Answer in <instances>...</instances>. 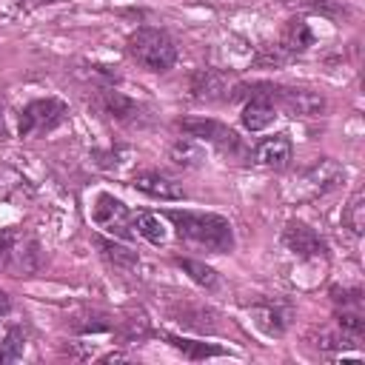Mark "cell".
Segmentation results:
<instances>
[{"instance_id": "30bf717a", "label": "cell", "mask_w": 365, "mask_h": 365, "mask_svg": "<svg viewBox=\"0 0 365 365\" xmlns=\"http://www.w3.org/2000/svg\"><path fill=\"white\" fill-rule=\"evenodd\" d=\"M274 100H279L285 114H291V117H319V114H325V106H328L325 94L314 91V88H285V86H277Z\"/></svg>"}, {"instance_id": "2e32d148", "label": "cell", "mask_w": 365, "mask_h": 365, "mask_svg": "<svg viewBox=\"0 0 365 365\" xmlns=\"http://www.w3.org/2000/svg\"><path fill=\"white\" fill-rule=\"evenodd\" d=\"M251 317H254L257 328L265 331L268 336H282L285 328H288V314L279 305H274V302H257V305H251Z\"/></svg>"}, {"instance_id": "d6986e66", "label": "cell", "mask_w": 365, "mask_h": 365, "mask_svg": "<svg viewBox=\"0 0 365 365\" xmlns=\"http://www.w3.org/2000/svg\"><path fill=\"white\" fill-rule=\"evenodd\" d=\"M171 348H177L185 359H208V356H225L228 348H220L214 342H200V339H182V336H165Z\"/></svg>"}, {"instance_id": "8992f818", "label": "cell", "mask_w": 365, "mask_h": 365, "mask_svg": "<svg viewBox=\"0 0 365 365\" xmlns=\"http://www.w3.org/2000/svg\"><path fill=\"white\" fill-rule=\"evenodd\" d=\"M342 180H345V168L331 157H319L297 177V200H317L334 191Z\"/></svg>"}, {"instance_id": "4fadbf2b", "label": "cell", "mask_w": 365, "mask_h": 365, "mask_svg": "<svg viewBox=\"0 0 365 365\" xmlns=\"http://www.w3.org/2000/svg\"><path fill=\"white\" fill-rule=\"evenodd\" d=\"M134 188L143 191L145 197H154V200H182L185 197L182 185L174 182L163 171H140V174H134Z\"/></svg>"}, {"instance_id": "cb8c5ba5", "label": "cell", "mask_w": 365, "mask_h": 365, "mask_svg": "<svg viewBox=\"0 0 365 365\" xmlns=\"http://www.w3.org/2000/svg\"><path fill=\"white\" fill-rule=\"evenodd\" d=\"M336 325H339V331H345L348 336H354L359 342L365 336V314H362V308H342L336 314Z\"/></svg>"}, {"instance_id": "7c38bea8", "label": "cell", "mask_w": 365, "mask_h": 365, "mask_svg": "<svg viewBox=\"0 0 365 365\" xmlns=\"http://www.w3.org/2000/svg\"><path fill=\"white\" fill-rule=\"evenodd\" d=\"M291 154H294V148H291L288 134H274V137H265L262 143H257L251 157H254V165H259V168L282 171L291 163Z\"/></svg>"}, {"instance_id": "5bb4252c", "label": "cell", "mask_w": 365, "mask_h": 365, "mask_svg": "<svg viewBox=\"0 0 365 365\" xmlns=\"http://www.w3.org/2000/svg\"><path fill=\"white\" fill-rule=\"evenodd\" d=\"M314 29L302 20V17H294V20H288L285 26H282V34H279V48L285 51V54H302V51H308L311 46H314Z\"/></svg>"}, {"instance_id": "6da1fadb", "label": "cell", "mask_w": 365, "mask_h": 365, "mask_svg": "<svg viewBox=\"0 0 365 365\" xmlns=\"http://www.w3.org/2000/svg\"><path fill=\"white\" fill-rule=\"evenodd\" d=\"M165 217L174 222V231L214 254H228L234 248V228L222 214L211 211H165Z\"/></svg>"}, {"instance_id": "ffe728a7", "label": "cell", "mask_w": 365, "mask_h": 365, "mask_svg": "<svg viewBox=\"0 0 365 365\" xmlns=\"http://www.w3.org/2000/svg\"><path fill=\"white\" fill-rule=\"evenodd\" d=\"M134 234H140L151 245H165V240H168V231H165L163 220L157 214H148V211L134 214Z\"/></svg>"}, {"instance_id": "7a4b0ae2", "label": "cell", "mask_w": 365, "mask_h": 365, "mask_svg": "<svg viewBox=\"0 0 365 365\" xmlns=\"http://www.w3.org/2000/svg\"><path fill=\"white\" fill-rule=\"evenodd\" d=\"M125 51L134 63H140L148 71H168L177 63V43L168 31L154 26H140L128 34Z\"/></svg>"}, {"instance_id": "9c48e42d", "label": "cell", "mask_w": 365, "mask_h": 365, "mask_svg": "<svg viewBox=\"0 0 365 365\" xmlns=\"http://www.w3.org/2000/svg\"><path fill=\"white\" fill-rule=\"evenodd\" d=\"M97 108L108 120L123 123V125H140V123H145V108L137 100H131L123 91H117V88H100Z\"/></svg>"}, {"instance_id": "3957f363", "label": "cell", "mask_w": 365, "mask_h": 365, "mask_svg": "<svg viewBox=\"0 0 365 365\" xmlns=\"http://www.w3.org/2000/svg\"><path fill=\"white\" fill-rule=\"evenodd\" d=\"M43 265V251L37 240L20 228L0 231V271L11 277H29Z\"/></svg>"}, {"instance_id": "484cf974", "label": "cell", "mask_w": 365, "mask_h": 365, "mask_svg": "<svg viewBox=\"0 0 365 365\" xmlns=\"http://www.w3.org/2000/svg\"><path fill=\"white\" fill-rule=\"evenodd\" d=\"M71 328L80 331V334H100V331H108V328H111V319H108V314H103V311H83V314L71 322Z\"/></svg>"}, {"instance_id": "7402d4cb", "label": "cell", "mask_w": 365, "mask_h": 365, "mask_svg": "<svg viewBox=\"0 0 365 365\" xmlns=\"http://www.w3.org/2000/svg\"><path fill=\"white\" fill-rule=\"evenodd\" d=\"M23 351H26V331L14 325L0 336V362H17Z\"/></svg>"}, {"instance_id": "d4e9b609", "label": "cell", "mask_w": 365, "mask_h": 365, "mask_svg": "<svg viewBox=\"0 0 365 365\" xmlns=\"http://www.w3.org/2000/svg\"><path fill=\"white\" fill-rule=\"evenodd\" d=\"M319 351H328V354H342L345 348H351V345H359L354 336H348L345 331H319L317 334V342H314Z\"/></svg>"}, {"instance_id": "277c9868", "label": "cell", "mask_w": 365, "mask_h": 365, "mask_svg": "<svg viewBox=\"0 0 365 365\" xmlns=\"http://www.w3.org/2000/svg\"><path fill=\"white\" fill-rule=\"evenodd\" d=\"M177 128L188 137H197V140H205V143L217 145L228 157H248L251 160V151L245 148L242 137L234 128H228L225 123H217V120H208V117H182V120H177Z\"/></svg>"}, {"instance_id": "83f0119b", "label": "cell", "mask_w": 365, "mask_h": 365, "mask_svg": "<svg viewBox=\"0 0 365 365\" xmlns=\"http://www.w3.org/2000/svg\"><path fill=\"white\" fill-rule=\"evenodd\" d=\"M6 137V123H3V111H0V140Z\"/></svg>"}, {"instance_id": "52a82bcc", "label": "cell", "mask_w": 365, "mask_h": 365, "mask_svg": "<svg viewBox=\"0 0 365 365\" xmlns=\"http://www.w3.org/2000/svg\"><path fill=\"white\" fill-rule=\"evenodd\" d=\"M91 214H94V222L100 228H106L108 234H114V237H137L134 234V214L114 194H106V191L97 194Z\"/></svg>"}, {"instance_id": "8fae6325", "label": "cell", "mask_w": 365, "mask_h": 365, "mask_svg": "<svg viewBox=\"0 0 365 365\" xmlns=\"http://www.w3.org/2000/svg\"><path fill=\"white\" fill-rule=\"evenodd\" d=\"M282 242H285L288 251H294L299 259H317V257H325V254H328L325 240H322L314 228H308L305 222H299V220H291V222L285 225Z\"/></svg>"}, {"instance_id": "e0dca14e", "label": "cell", "mask_w": 365, "mask_h": 365, "mask_svg": "<svg viewBox=\"0 0 365 365\" xmlns=\"http://www.w3.org/2000/svg\"><path fill=\"white\" fill-rule=\"evenodd\" d=\"M168 160L177 168H200L205 163V148L200 145V140L194 137H180L168 145Z\"/></svg>"}, {"instance_id": "ba28073f", "label": "cell", "mask_w": 365, "mask_h": 365, "mask_svg": "<svg viewBox=\"0 0 365 365\" xmlns=\"http://www.w3.org/2000/svg\"><path fill=\"white\" fill-rule=\"evenodd\" d=\"M231 74L222 71V68H197L188 80V91L194 100H205V103H214V100H231Z\"/></svg>"}, {"instance_id": "5b68a950", "label": "cell", "mask_w": 365, "mask_h": 365, "mask_svg": "<svg viewBox=\"0 0 365 365\" xmlns=\"http://www.w3.org/2000/svg\"><path fill=\"white\" fill-rule=\"evenodd\" d=\"M68 120V106L60 97H40L20 108V137H37L60 128Z\"/></svg>"}, {"instance_id": "ac0fdd59", "label": "cell", "mask_w": 365, "mask_h": 365, "mask_svg": "<svg viewBox=\"0 0 365 365\" xmlns=\"http://www.w3.org/2000/svg\"><path fill=\"white\" fill-rule=\"evenodd\" d=\"M97 248H100L103 259H106L111 268H117V271H131V268L140 265L137 251H131V248H125V245H120V242H114V240L97 237Z\"/></svg>"}, {"instance_id": "4316f807", "label": "cell", "mask_w": 365, "mask_h": 365, "mask_svg": "<svg viewBox=\"0 0 365 365\" xmlns=\"http://www.w3.org/2000/svg\"><path fill=\"white\" fill-rule=\"evenodd\" d=\"M9 311H11V299H9V294H6V291H0V319H3Z\"/></svg>"}, {"instance_id": "44dd1931", "label": "cell", "mask_w": 365, "mask_h": 365, "mask_svg": "<svg viewBox=\"0 0 365 365\" xmlns=\"http://www.w3.org/2000/svg\"><path fill=\"white\" fill-rule=\"evenodd\" d=\"M177 265L200 285V288H205V291H214L217 288V282H220V277H217V271L211 268V265H205V262H200V259H188V257H177Z\"/></svg>"}, {"instance_id": "9a60e30c", "label": "cell", "mask_w": 365, "mask_h": 365, "mask_svg": "<svg viewBox=\"0 0 365 365\" xmlns=\"http://www.w3.org/2000/svg\"><path fill=\"white\" fill-rule=\"evenodd\" d=\"M274 117H277V108H274V100H271V97H251V100L245 103L242 114H240V120H242V125H245L248 131H262V128H268V125L274 123Z\"/></svg>"}, {"instance_id": "603a6c76", "label": "cell", "mask_w": 365, "mask_h": 365, "mask_svg": "<svg viewBox=\"0 0 365 365\" xmlns=\"http://www.w3.org/2000/svg\"><path fill=\"white\" fill-rule=\"evenodd\" d=\"M342 222H345V228H351V234H362L365 231V194L362 191H356L351 200H348V205H345V211H342Z\"/></svg>"}]
</instances>
